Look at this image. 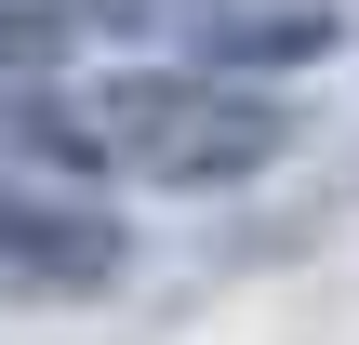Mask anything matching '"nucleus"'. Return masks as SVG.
I'll return each instance as SVG.
<instances>
[{
  "label": "nucleus",
  "instance_id": "1",
  "mask_svg": "<svg viewBox=\"0 0 359 345\" xmlns=\"http://www.w3.org/2000/svg\"><path fill=\"white\" fill-rule=\"evenodd\" d=\"M27 146L67 173H133V186H253L293 146V120L280 93H240V80H107L67 106H27Z\"/></svg>",
  "mask_w": 359,
  "mask_h": 345
},
{
  "label": "nucleus",
  "instance_id": "2",
  "mask_svg": "<svg viewBox=\"0 0 359 345\" xmlns=\"http://www.w3.org/2000/svg\"><path fill=\"white\" fill-rule=\"evenodd\" d=\"M120 266H133V239H120L107 213L0 186V279H13V293H40V306H93V293H120Z\"/></svg>",
  "mask_w": 359,
  "mask_h": 345
},
{
  "label": "nucleus",
  "instance_id": "3",
  "mask_svg": "<svg viewBox=\"0 0 359 345\" xmlns=\"http://www.w3.org/2000/svg\"><path fill=\"white\" fill-rule=\"evenodd\" d=\"M173 40L200 53V80H240L253 93V66H320L333 53V13L320 0H187Z\"/></svg>",
  "mask_w": 359,
  "mask_h": 345
},
{
  "label": "nucleus",
  "instance_id": "4",
  "mask_svg": "<svg viewBox=\"0 0 359 345\" xmlns=\"http://www.w3.org/2000/svg\"><path fill=\"white\" fill-rule=\"evenodd\" d=\"M53 40H67L53 13H0V80H27V66H53Z\"/></svg>",
  "mask_w": 359,
  "mask_h": 345
},
{
  "label": "nucleus",
  "instance_id": "5",
  "mask_svg": "<svg viewBox=\"0 0 359 345\" xmlns=\"http://www.w3.org/2000/svg\"><path fill=\"white\" fill-rule=\"evenodd\" d=\"M67 13H107V27H173L187 0H67Z\"/></svg>",
  "mask_w": 359,
  "mask_h": 345
}]
</instances>
